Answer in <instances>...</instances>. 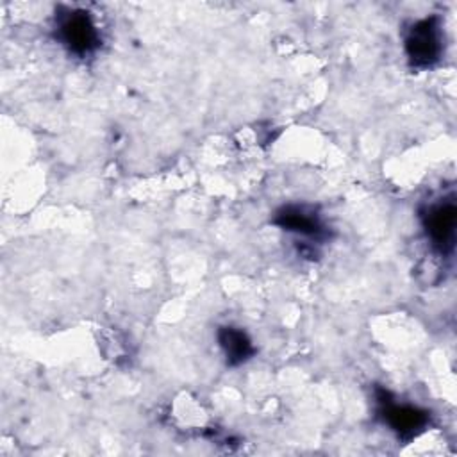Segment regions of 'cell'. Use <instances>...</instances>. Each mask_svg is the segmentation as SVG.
<instances>
[{
	"label": "cell",
	"mask_w": 457,
	"mask_h": 457,
	"mask_svg": "<svg viewBox=\"0 0 457 457\" xmlns=\"http://www.w3.org/2000/svg\"><path fill=\"white\" fill-rule=\"evenodd\" d=\"M443 50L441 27L436 16L425 18L414 23L405 39V52L412 66L428 68L432 66Z\"/></svg>",
	"instance_id": "obj_1"
},
{
	"label": "cell",
	"mask_w": 457,
	"mask_h": 457,
	"mask_svg": "<svg viewBox=\"0 0 457 457\" xmlns=\"http://www.w3.org/2000/svg\"><path fill=\"white\" fill-rule=\"evenodd\" d=\"M423 225L434 248H437L441 253H448L453 248L457 225V207L453 196L432 204L423 214Z\"/></svg>",
	"instance_id": "obj_2"
},
{
	"label": "cell",
	"mask_w": 457,
	"mask_h": 457,
	"mask_svg": "<svg viewBox=\"0 0 457 457\" xmlns=\"http://www.w3.org/2000/svg\"><path fill=\"white\" fill-rule=\"evenodd\" d=\"M57 32L68 50L79 55L93 52L98 45L96 27L86 11H68L59 16Z\"/></svg>",
	"instance_id": "obj_3"
},
{
	"label": "cell",
	"mask_w": 457,
	"mask_h": 457,
	"mask_svg": "<svg viewBox=\"0 0 457 457\" xmlns=\"http://www.w3.org/2000/svg\"><path fill=\"white\" fill-rule=\"evenodd\" d=\"M380 402V414L384 421L400 436V437H412L420 432L427 423V412L412 407V405H398L391 400H386L384 391L378 398Z\"/></svg>",
	"instance_id": "obj_4"
},
{
	"label": "cell",
	"mask_w": 457,
	"mask_h": 457,
	"mask_svg": "<svg viewBox=\"0 0 457 457\" xmlns=\"http://www.w3.org/2000/svg\"><path fill=\"white\" fill-rule=\"evenodd\" d=\"M284 230H291L302 236L318 237L323 232V225L318 214L303 205H287L282 207L273 220Z\"/></svg>",
	"instance_id": "obj_5"
},
{
	"label": "cell",
	"mask_w": 457,
	"mask_h": 457,
	"mask_svg": "<svg viewBox=\"0 0 457 457\" xmlns=\"http://www.w3.org/2000/svg\"><path fill=\"white\" fill-rule=\"evenodd\" d=\"M218 341L227 357V362L232 366L245 362L253 353V346L248 336L239 328L221 327L218 330Z\"/></svg>",
	"instance_id": "obj_6"
}]
</instances>
